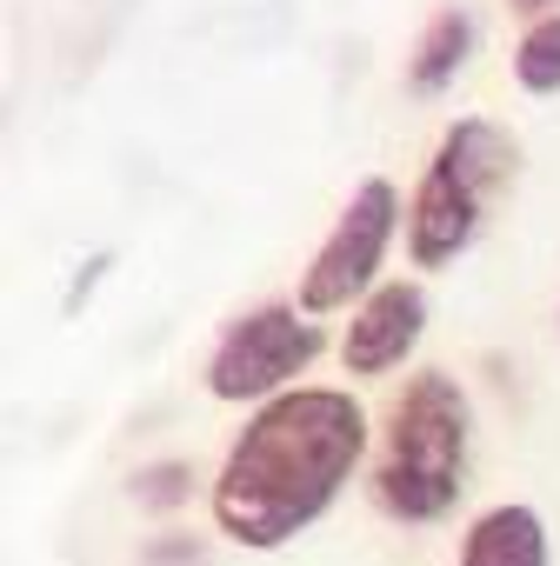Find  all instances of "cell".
Segmentation results:
<instances>
[{
  "label": "cell",
  "mask_w": 560,
  "mask_h": 566,
  "mask_svg": "<svg viewBox=\"0 0 560 566\" xmlns=\"http://www.w3.org/2000/svg\"><path fill=\"white\" fill-rule=\"evenodd\" d=\"M367 440V407L341 387H294L253 407L207 486L214 533L247 553H280L341 500Z\"/></svg>",
  "instance_id": "cell-1"
},
{
  "label": "cell",
  "mask_w": 560,
  "mask_h": 566,
  "mask_svg": "<svg viewBox=\"0 0 560 566\" xmlns=\"http://www.w3.org/2000/svg\"><path fill=\"white\" fill-rule=\"evenodd\" d=\"M467 447H474V407L454 374L421 367L381 427V460H374V506L401 526H434L460 506L467 480Z\"/></svg>",
  "instance_id": "cell-2"
},
{
  "label": "cell",
  "mask_w": 560,
  "mask_h": 566,
  "mask_svg": "<svg viewBox=\"0 0 560 566\" xmlns=\"http://www.w3.org/2000/svg\"><path fill=\"white\" fill-rule=\"evenodd\" d=\"M520 174V147L507 127L467 114L440 134L421 187H414V207H407V253L414 266H454L474 240H480V220L487 207L500 200V187H514Z\"/></svg>",
  "instance_id": "cell-3"
},
{
  "label": "cell",
  "mask_w": 560,
  "mask_h": 566,
  "mask_svg": "<svg viewBox=\"0 0 560 566\" xmlns=\"http://www.w3.org/2000/svg\"><path fill=\"white\" fill-rule=\"evenodd\" d=\"M328 334L301 314V307H253L240 321L220 327L214 354H207V394L227 407H267L280 394H294V380L321 360Z\"/></svg>",
  "instance_id": "cell-4"
},
{
  "label": "cell",
  "mask_w": 560,
  "mask_h": 566,
  "mask_svg": "<svg viewBox=\"0 0 560 566\" xmlns=\"http://www.w3.org/2000/svg\"><path fill=\"white\" fill-rule=\"evenodd\" d=\"M394 227H401V193H394V180H361L354 200L341 207L334 233L321 240V253H314L308 273H301V314H308V321L354 307V294L367 301L374 273H381V260H387V247H394Z\"/></svg>",
  "instance_id": "cell-5"
},
{
  "label": "cell",
  "mask_w": 560,
  "mask_h": 566,
  "mask_svg": "<svg viewBox=\"0 0 560 566\" xmlns=\"http://www.w3.org/2000/svg\"><path fill=\"white\" fill-rule=\"evenodd\" d=\"M421 327H427V294L414 280H387L374 287L361 307H354V327L341 334V360L354 380H381L394 374L414 347H421Z\"/></svg>",
  "instance_id": "cell-6"
},
{
  "label": "cell",
  "mask_w": 560,
  "mask_h": 566,
  "mask_svg": "<svg viewBox=\"0 0 560 566\" xmlns=\"http://www.w3.org/2000/svg\"><path fill=\"white\" fill-rule=\"evenodd\" d=\"M460 566H553L547 520L520 500H500V506L474 513L467 533H460Z\"/></svg>",
  "instance_id": "cell-7"
},
{
  "label": "cell",
  "mask_w": 560,
  "mask_h": 566,
  "mask_svg": "<svg viewBox=\"0 0 560 566\" xmlns=\"http://www.w3.org/2000/svg\"><path fill=\"white\" fill-rule=\"evenodd\" d=\"M474 41H480L474 14H467V8H440V14L421 28V41H414V61H407V87H414L421 101L447 94V87L460 81V67L474 61Z\"/></svg>",
  "instance_id": "cell-8"
},
{
  "label": "cell",
  "mask_w": 560,
  "mask_h": 566,
  "mask_svg": "<svg viewBox=\"0 0 560 566\" xmlns=\"http://www.w3.org/2000/svg\"><path fill=\"white\" fill-rule=\"evenodd\" d=\"M514 81L527 94H560V14L527 21V34L514 48Z\"/></svg>",
  "instance_id": "cell-9"
},
{
  "label": "cell",
  "mask_w": 560,
  "mask_h": 566,
  "mask_svg": "<svg viewBox=\"0 0 560 566\" xmlns=\"http://www.w3.org/2000/svg\"><path fill=\"white\" fill-rule=\"evenodd\" d=\"M187 493H194V467H187V460H160V467H141V473H134V500L154 506V513L180 506Z\"/></svg>",
  "instance_id": "cell-10"
},
{
  "label": "cell",
  "mask_w": 560,
  "mask_h": 566,
  "mask_svg": "<svg viewBox=\"0 0 560 566\" xmlns=\"http://www.w3.org/2000/svg\"><path fill=\"white\" fill-rule=\"evenodd\" d=\"M147 566H200V539L167 533V539H154V546H147Z\"/></svg>",
  "instance_id": "cell-11"
},
{
  "label": "cell",
  "mask_w": 560,
  "mask_h": 566,
  "mask_svg": "<svg viewBox=\"0 0 560 566\" xmlns=\"http://www.w3.org/2000/svg\"><path fill=\"white\" fill-rule=\"evenodd\" d=\"M107 266H114V253H94V260L81 266V280H74V287H68V301H61L68 314H74V307H81V301H87V294L101 287V273H107Z\"/></svg>",
  "instance_id": "cell-12"
},
{
  "label": "cell",
  "mask_w": 560,
  "mask_h": 566,
  "mask_svg": "<svg viewBox=\"0 0 560 566\" xmlns=\"http://www.w3.org/2000/svg\"><path fill=\"white\" fill-rule=\"evenodd\" d=\"M514 8H520V14H533V21H540V14H560V0H514Z\"/></svg>",
  "instance_id": "cell-13"
}]
</instances>
